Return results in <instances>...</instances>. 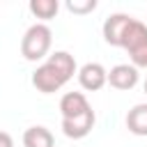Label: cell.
Wrapping results in <instances>:
<instances>
[{
  "instance_id": "9a60e30c",
  "label": "cell",
  "mask_w": 147,
  "mask_h": 147,
  "mask_svg": "<svg viewBox=\"0 0 147 147\" xmlns=\"http://www.w3.org/2000/svg\"><path fill=\"white\" fill-rule=\"evenodd\" d=\"M145 94H147V78H145Z\"/></svg>"
},
{
  "instance_id": "7c38bea8",
  "label": "cell",
  "mask_w": 147,
  "mask_h": 147,
  "mask_svg": "<svg viewBox=\"0 0 147 147\" xmlns=\"http://www.w3.org/2000/svg\"><path fill=\"white\" fill-rule=\"evenodd\" d=\"M67 9L74 14H87L96 9V0H67Z\"/></svg>"
},
{
  "instance_id": "ba28073f",
  "label": "cell",
  "mask_w": 147,
  "mask_h": 147,
  "mask_svg": "<svg viewBox=\"0 0 147 147\" xmlns=\"http://www.w3.org/2000/svg\"><path fill=\"white\" fill-rule=\"evenodd\" d=\"M145 44H147V25H145L142 21L133 18V21L129 23L124 37H122V46H119V48L133 53V51H138V48L145 46Z\"/></svg>"
},
{
  "instance_id": "8992f818",
  "label": "cell",
  "mask_w": 147,
  "mask_h": 147,
  "mask_svg": "<svg viewBox=\"0 0 147 147\" xmlns=\"http://www.w3.org/2000/svg\"><path fill=\"white\" fill-rule=\"evenodd\" d=\"M140 80V74L133 64H115L108 71V85L115 90H133Z\"/></svg>"
},
{
  "instance_id": "8fae6325",
  "label": "cell",
  "mask_w": 147,
  "mask_h": 147,
  "mask_svg": "<svg viewBox=\"0 0 147 147\" xmlns=\"http://www.w3.org/2000/svg\"><path fill=\"white\" fill-rule=\"evenodd\" d=\"M30 11L41 21H51L57 16L60 2L57 0H30Z\"/></svg>"
},
{
  "instance_id": "9c48e42d",
  "label": "cell",
  "mask_w": 147,
  "mask_h": 147,
  "mask_svg": "<svg viewBox=\"0 0 147 147\" xmlns=\"http://www.w3.org/2000/svg\"><path fill=\"white\" fill-rule=\"evenodd\" d=\"M23 147H55V138L46 126H30L23 133Z\"/></svg>"
},
{
  "instance_id": "52a82bcc",
  "label": "cell",
  "mask_w": 147,
  "mask_h": 147,
  "mask_svg": "<svg viewBox=\"0 0 147 147\" xmlns=\"http://www.w3.org/2000/svg\"><path fill=\"white\" fill-rule=\"evenodd\" d=\"M90 110V101L83 92H67L62 94L60 99V113H62V119H71V117H78L83 113Z\"/></svg>"
},
{
  "instance_id": "4fadbf2b",
  "label": "cell",
  "mask_w": 147,
  "mask_h": 147,
  "mask_svg": "<svg viewBox=\"0 0 147 147\" xmlns=\"http://www.w3.org/2000/svg\"><path fill=\"white\" fill-rule=\"evenodd\" d=\"M131 55V64L136 67V69H147V44L145 46H140L138 51H133V53H129Z\"/></svg>"
},
{
  "instance_id": "5b68a950",
  "label": "cell",
  "mask_w": 147,
  "mask_h": 147,
  "mask_svg": "<svg viewBox=\"0 0 147 147\" xmlns=\"http://www.w3.org/2000/svg\"><path fill=\"white\" fill-rule=\"evenodd\" d=\"M133 21V16L129 14H110L103 21V39L110 46H122V37L129 28V23Z\"/></svg>"
},
{
  "instance_id": "5bb4252c",
  "label": "cell",
  "mask_w": 147,
  "mask_h": 147,
  "mask_svg": "<svg viewBox=\"0 0 147 147\" xmlns=\"http://www.w3.org/2000/svg\"><path fill=\"white\" fill-rule=\"evenodd\" d=\"M0 147H14V140L7 131H0Z\"/></svg>"
},
{
  "instance_id": "30bf717a",
  "label": "cell",
  "mask_w": 147,
  "mask_h": 147,
  "mask_svg": "<svg viewBox=\"0 0 147 147\" xmlns=\"http://www.w3.org/2000/svg\"><path fill=\"white\" fill-rule=\"evenodd\" d=\"M126 129L133 136H147V103H136L126 113Z\"/></svg>"
},
{
  "instance_id": "277c9868",
  "label": "cell",
  "mask_w": 147,
  "mask_h": 147,
  "mask_svg": "<svg viewBox=\"0 0 147 147\" xmlns=\"http://www.w3.org/2000/svg\"><path fill=\"white\" fill-rule=\"evenodd\" d=\"M94 122H96V117H94V110L90 108L87 113H83L78 117L62 119V133L67 138H71V140H80V138H85L94 129Z\"/></svg>"
},
{
  "instance_id": "3957f363",
  "label": "cell",
  "mask_w": 147,
  "mask_h": 147,
  "mask_svg": "<svg viewBox=\"0 0 147 147\" xmlns=\"http://www.w3.org/2000/svg\"><path fill=\"white\" fill-rule=\"evenodd\" d=\"M78 83L83 90L87 92H96L108 83V71L103 69V64L99 62H87L78 69Z\"/></svg>"
},
{
  "instance_id": "6da1fadb",
  "label": "cell",
  "mask_w": 147,
  "mask_h": 147,
  "mask_svg": "<svg viewBox=\"0 0 147 147\" xmlns=\"http://www.w3.org/2000/svg\"><path fill=\"white\" fill-rule=\"evenodd\" d=\"M76 71V60L71 53L67 51H55L53 55H48V60L44 64H39L32 74V85L41 92V94H53L57 92L64 83H69L74 78Z\"/></svg>"
},
{
  "instance_id": "7a4b0ae2",
  "label": "cell",
  "mask_w": 147,
  "mask_h": 147,
  "mask_svg": "<svg viewBox=\"0 0 147 147\" xmlns=\"http://www.w3.org/2000/svg\"><path fill=\"white\" fill-rule=\"evenodd\" d=\"M51 44H53V32L46 23H34L25 30L23 39H21V55L30 62H37V60H44L51 51Z\"/></svg>"
}]
</instances>
